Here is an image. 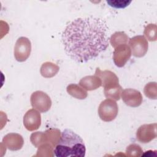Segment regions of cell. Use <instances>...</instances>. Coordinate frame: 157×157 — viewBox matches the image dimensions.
Masks as SVG:
<instances>
[{
	"instance_id": "obj_1",
	"label": "cell",
	"mask_w": 157,
	"mask_h": 157,
	"mask_svg": "<svg viewBox=\"0 0 157 157\" xmlns=\"http://www.w3.org/2000/svg\"><path fill=\"white\" fill-rule=\"evenodd\" d=\"M107 26L96 17L78 18L64 29L61 41L66 55L77 63H86L96 58L109 47Z\"/></svg>"
},
{
	"instance_id": "obj_2",
	"label": "cell",
	"mask_w": 157,
	"mask_h": 157,
	"mask_svg": "<svg viewBox=\"0 0 157 157\" xmlns=\"http://www.w3.org/2000/svg\"><path fill=\"white\" fill-rule=\"evenodd\" d=\"M57 157H83L86 147L83 139L73 131L66 129L62 132L54 151Z\"/></svg>"
},
{
	"instance_id": "obj_3",
	"label": "cell",
	"mask_w": 157,
	"mask_h": 157,
	"mask_svg": "<svg viewBox=\"0 0 157 157\" xmlns=\"http://www.w3.org/2000/svg\"><path fill=\"white\" fill-rule=\"evenodd\" d=\"M99 118L104 121H112L117 117L118 107L117 102L111 99H106L102 101L98 109Z\"/></svg>"
},
{
	"instance_id": "obj_4",
	"label": "cell",
	"mask_w": 157,
	"mask_h": 157,
	"mask_svg": "<svg viewBox=\"0 0 157 157\" xmlns=\"http://www.w3.org/2000/svg\"><path fill=\"white\" fill-rule=\"evenodd\" d=\"M30 101L33 109L42 113L48 112L52 104L50 96L42 91L33 92L31 95Z\"/></svg>"
},
{
	"instance_id": "obj_5",
	"label": "cell",
	"mask_w": 157,
	"mask_h": 157,
	"mask_svg": "<svg viewBox=\"0 0 157 157\" xmlns=\"http://www.w3.org/2000/svg\"><path fill=\"white\" fill-rule=\"evenodd\" d=\"M31 43L26 37H19L15 44L13 54L15 59L18 62L25 61L30 56Z\"/></svg>"
},
{
	"instance_id": "obj_6",
	"label": "cell",
	"mask_w": 157,
	"mask_h": 157,
	"mask_svg": "<svg viewBox=\"0 0 157 157\" xmlns=\"http://www.w3.org/2000/svg\"><path fill=\"white\" fill-rule=\"evenodd\" d=\"M129 48L132 55L141 58L145 55L148 48L147 40L143 36H136L129 40Z\"/></svg>"
},
{
	"instance_id": "obj_7",
	"label": "cell",
	"mask_w": 157,
	"mask_h": 157,
	"mask_svg": "<svg viewBox=\"0 0 157 157\" xmlns=\"http://www.w3.org/2000/svg\"><path fill=\"white\" fill-rule=\"evenodd\" d=\"M156 123L140 126L136 132L137 139L144 144L148 143L156 137Z\"/></svg>"
},
{
	"instance_id": "obj_8",
	"label": "cell",
	"mask_w": 157,
	"mask_h": 157,
	"mask_svg": "<svg viewBox=\"0 0 157 157\" xmlns=\"http://www.w3.org/2000/svg\"><path fill=\"white\" fill-rule=\"evenodd\" d=\"M40 124V113L34 109L28 110L23 117V125L25 128L29 131H33L39 129Z\"/></svg>"
},
{
	"instance_id": "obj_9",
	"label": "cell",
	"mask_w": 157,
	"mask_h": 157,
	"mask_svg": "<svg viewBox=\"0 0 157 157\" xmlns=\"http://www.w3.org/2000/svg\"><path fill=\"white\" fill-rule=\"evenodd\" d=\"M131 56V51L126 44L120 45L115 48L113 53V60L118 67H123Z\"/></svg>"
},
{
	"instance_id": "obj_10",
	"label": "cell",
	"mask_w": 157,
	"mask_h": 157,
	"mask_svg": "<svg viewBox=\"0 0 157 157\" xmlns=\"http://www.w3.org/2000/svg\"><path fill=\"white\" fill-rule=\"evenodd\" d=\"M121 98L126 105L132 107H139L143 101L140 92L132 88H126L122 91Z\"/></svg>"
},
{
	"instance_id": "obj_11",
	"label": "cell",
	"mask_w": 157,
	"mask_h": 157,
	"mask_svg": "<svg viewBox=\"0 0 157 157\" xmlns=\"http://www.w3.org/2000/svg\"><path fill=\"white\" fill-rule=\"evenodd\" d=\"M2 142L6 147L12 151H16L20 150L24 144L23 137L17 133L11 132L6 135L3 139Z\"/></svg>"
},
{
	"instance_id": "obj_12",
	"label": "cell",
	"mask_w": 157,
	"mask_h": 157,
	"mask_svg": "<svg viewBox=\"0 0 157 157\" xmlns=\"http://www.w3.org/2000/svg\"><path fill=\"white\" fill-rule=\"evenodd\" d=\"M95 75L100 78L102 82V86L104 87L113 83H119V80L117 75L108 70L101 71L99 68L97 67L95 71Z\"/></svg>"
},
{
	"instance_id": "obj_13",
	"label": "cell",
	"mask_w": 157,
	"mask_h": 157,
	"mask_svg": "<svg viewBox=\"0 0 157 157\" xmlns=\"http://www.w3.org/2000/svg\"><path fill=\"white\" fill-rule=\"evenodd\" d=\"M79 85L85 90L92 91L102 86V82L100 78L96 75H87L80 80Z\"/></svg>"
},
{
	"instance_id": "obj_14",
	"label": "cell",
	"mask_w": 157,
	"mask_h": 157,
	"mask_svg": "<svg viewBox=\"0 0 157 157\" xmlns=\"http://www.w3.org/2000/svg\"><path fill=\"white\" fill-rule=\"evenodd\" d=\"M122 88L119 83H113L104 86V95L107 99L118 101L122 93Z\"/></svg>"
},
{
	"instance_id": "obj_15",
	"label": "cell",
	"mask_w": 157,
	"mask_h": 157,
	"mask_svg": "<svg viewBox=\"0 0 157 157\" xmlns=\"http://www.w3.org/2000/svg\"><path fill=\"white\" fill-rule=\"evenodd\" d=\"M59 67L56 64L52 62L44 63L40 69L41 75L45 78H52L59 72Z\"/></svg>"
},
{
	"instance_id": "obj_16",
	"label": "cell",
	"mask_w": 157,
	"mask_h": 157,
	"mask_svg": "<svg viewBox=\"0 0 157 157\" xmlns=\"http://www.w3.org/2000/svg\"><path fill=\"white\" fill-rule=\"evenodd\" d=\"M66 90L69 95L78 99H84L88 96V93L85 89L77 84L72 83L69 85L66 88Z\"/></svg>"
},
{
	"instance_id": "obj_17",
	"label": "cell",
	"mask_w": 157,
	"mask_h": 157,
	"mask_svg": "<svg viewBox=\"0 0 157 157\" xmlns=\"http://www.w3.org/2000/svg\"><path fill=\"white\" fill-rule=\"evenodd\" d=\"M129 40L128 35L123 31L115 32L110 38V42L112 46L114 48L120 45L126 44Z\"/></svg>"
},
{
	"instance_id": "obj_18",
	"label": "cell",
	"mask_w": 157,
	"mask_h": 157,
	"mask_svg": "<svg viewBox=\"0 0 157 157\" xmlns=\"http://www.w3.org/2000/svg\"><path fill=\"white\" fill-rule=\"evenodd\" d=\"M30 140L34 147L38 148L45 144H48V138L45 132H33L31 135Z\"/></svg>"
},
{
	"instance_id": "obj_19",
	"label": "cell",
	"mask_w": 157,
	"mask_h": 157,
	"mask_svg": "<svg viewBox=\"0 0 157 157\" xmlns=\"http://www.w3.org/2000/svg\"><path fill=\"white\" fill-rule=\"evenodd\" d=\"M45 132L48 138V144L51 145L52 147L56 146L61 137L60 131L58 130V129L50 128L49 129L46 130Z\"/></svg>"
},
{
	"instance_id": "obj_20",
	"label": "cell",
	"mask_w": 157,
	"mask_h": 157,
	"mask_svg": "<svg viewBox=\"0 0 157 157\" xmlns=\"http://www.w3.org/2000/svg\"><path fill=\"white\" fill-rule=\"evenodd\" d=\"M144 34L146 38L152 42L156 40V24H148L147 25L144 29Z\"/></svg>"
},
{
	"instance_id": "obj_21",
	"label": "cell",
	"mask_w": 157,
	"mask_h": 157,
	"mask_svg": "<svg viewBox=\"0 0 157 157\" xmlns=\"http://www.w3.org/2000/svg\"><path fill=\"white\" fill-rule=\"evenodd\" d=\"M156 83L149 82L144 87L145 95L150 99H156Z\"/></svg>"
},
{
	"instance_id": "obj_22",
	"label": "cell",
	"mask_w": 157,
	"mask_h": 157,
	"mask_svg": "<svg viewBox=\"0 0 157 157\" xmlns=\"http://www.w3.org/2000/svg\"><path fill=\"white\" fill-rule=\"evenodd\" d=\"M126 152L128 156H140L142 155L143 151L139 145L133 144L127 147Z\"/></svg>"
},
{
	"instance_id": "obj_23",
	"label": "cell",
	"mask_w": 157,
	"mask_h": 157,
	"mask_svg": "<svg viewBox=\"0 0 157 157\" xmlns=\"http://www.w3.org/2000/svg\"><path fill=\"white\" fill-rule=\"evenodd\" d=\"M107 2L113 7L120 9L127 7L131 2V1H107Z\"/></svg>"
}]
</instances>
